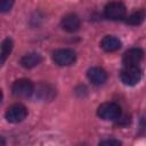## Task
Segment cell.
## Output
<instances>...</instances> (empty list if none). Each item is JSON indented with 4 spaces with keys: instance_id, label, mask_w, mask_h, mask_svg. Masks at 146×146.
Listing matches in <instances>:
<instances>
[{
    "instance_id": "8992f818",
    "label": "cell",
    "mask_w": 146,
    "mask_h": 146,
    "mask_svg": "<svg viewBox=\"0 0 146 146\" xmlns=\"http://www.w3.org/2000/svg\"><path fill=\"white\" fill-rule=\"evenodd\" d=\"M27 115V110L22 104H14L5 113V116L8 122L10 123H18L22 122Z\"/></svg>"
},
{
    "instance_id": "2e32d148",
    "label": "cell",
    "mask_w": 146,
    "mask_h": 146,
    "mask_svg": "<svg viewBox=\"0 0 146 146\" xmlns=\"http://www.w3.org/2000/svg\"><path fill=\"white\" fill-rule=\"evenodd\" d=\"M99 145H114V146H117V145H121V143L119 140H115V139H107V140L100 141Z\"/></svg>"
},
{
    "instance_id": "5bb4252c",
    "label": "cell",
    "mask_w": 146,
    "mask_h": 146,
    "mask_svg": "<svg viewBox=\"0 0 146 146\" xmlns=\"http://www.w3.org/2000/svg\"><path fill=\"white\" fill-rule=\"evenodd\" d=\"M11 49H13V40L9 38L5 39L1 43V64L5 63L6 58L11 52Z\"/></svg>"
},
{
    "instance_id": "9c48e42d",
    "label": "cell",
    "mask_w": 146,
    "mask_h": 146,
    "mask_svg": "<svg viewBox=\"0 0 146 146\" xmlns=\"http://www.w3.org/2000/svg\"><path fill=\"white\" fill-rule=\"evenodd\" d=\"M33 94H35V97L40 98L41 100H51L56 96V90L50 84L41 83L35 88Z\"/></svg>"
},
{
    "instance_id": "9a60e30c",
    "label": "cell",
    "mask_w": 146,
    "mask_h": 146,
    "mask_svg": "<svg viewBox=\"0 0 146 146\" xmlns=\"http://www.w3.org/2000/svg\"><path fill=\"white\" fill-rule=\"evenodd\" d=\"M14 3V0H1V5H0V10L2 13H6L8 10H10L11 6Z\"/></svg>"
},
{
    "instance_id": "3957f363",
    "label": "cell",
    "mask_w": 146,
    "mask_h": 146,
    "mask_svg": "<svg viewBox=\"0 0 146 146\" xmlns=\"http://www.w3.org/2000/svg\"><path fill=\"white\" fill-rule=\"evenodd\" d=\"M76 59V54L74 50L64 48V49H57L52 54V60L55 64L59 66H67L71 65L75 62Z\"/></svg>"
},
{
    "instance_id": "8fae6325",
    "label": "cell",
    "mask_w": 146,
    "mask_h": 146,
    "mask_svg": "<svg viewBox=\"0 0 146 146\" xmlns=\"http://www.w3.org/2000/svg\"><path fill=\"white\" fill-rule=\"evenodd\" d=\"M100 46L105 51L112 52V51H116L121 48V41L114 35H106L103 38Z\"/></svg>"
},
{
    "instance_id": "7a4b0ae2",
    "label": "cell",
    "mask_w": 146,
    "mask_h": 146,
    "mask_svg": "<svg viewBox=\"0 0 146 146\" xmlns=\"http://www.w3.org/2000/svg\"><path fill=\"white\" fill-rule=\"evenodd\" d=\"M141 70L137 66H124L120 72V79L125 86H135L141 79Z\"/></svg>"
},
{
    "instance_id": "6da1fadb",
    "label": "cell",
    "mask_w": 146,
    "mask_h": 146,
    "mask_svg": "<svg viewBox=\"0 0 146 146\" xmlns=\"http://www.w3.org/2000/svg\"><path fill=\"white\" fill-rule=\"evenodd\" d=\"M97 114L100 119L106 120V121L116 120L121 116V107L116 103H113V102L104 103L98 107Z\"/></svg>"
},
{
    "instance_id": "4fadbf2b",
    "label": "cell",
    "mask_w": 146,
    "mask_h": 146,
    "mask_svg": "<svg viewBox=\"0 0 146 146\" xmlns=\"http://www.w3.org/2000/svg\"><path fill=\"white\" fill-rule=\"evenodd\" d=\"M146 18V11L144 9H139L131 15H129L125 19V23L129 25H139L141 24Z\"/></svg>"
},
{
    "instance_id": "30bf717a",
    "label": "cell",
    "mask_w": 146,
    "mask_h": 146,
    "mask_svg": "<svg viewBox=\"0 0 146 146\" xmlns=\"http://www.w3.org/2000/svg\"><path fill=\"white\" fill-rule=\"evenodd\" d=\"M62 27L67 32H75L80 27V18L75 14L65 15L60 22Z\"/></svg>"
},
{
    "instance_id": "ba28073f",
    "label": "cell",
    "mask_w": 146,
    "mask_h": 146,
    "mask_svg": "<svg viewBox=\"0 0 146 146\" xmlns=\"http://www.w3.org/2000/svg\"><path fill=\"white\" fill-rule=\"evenodd\" d=\"M87 76H88L89 81L95 86H100V84L105 83L107 80L106 71L103 70L102 67H97V66L90 67L87 72Z\"/></svg>"
},
{
    "instance_id": "277c9868",
    "label": "cell",
    "mask_w": 146,
    "mask_h": 146,
    "mask_svg": "<svg viewBox=\"0 0 146 146\" xmlns=\"http://www.w3.org/2000/svg\"><path fill=\"white\" fill-rule=\"evenodd\" d=\"M125 13H127L125 6L121 1L108 2L105 6V9H104L105 16L107 18H110V19H113V21H119V19L124 18Z\"/></svg>"
},
{
    "instance_id": "5b68a950",
    "label": "cell",
    "mask_w": 146,
    "mask_h": 146,
    "mask_svg": "<svg viewBox=\"0 0 146 146\" xmlns=\"http://www.w3.org/2000/svg\"><path fill=\"white\" fill-rule=\"evenodd\" d=\"M11 91L17 97H30L34 92V86L27 79H18L13 83Z\"/></svg>"
},
{
    "instance_id": "7c38bea8",
    "label": "cell",
    "mask_w": 146,
    "mask_h": 146,
    "mask_svg": "<svg viewBox=\"0 0 146 146\" xmlns=\"http://www.w3.org/2000/svg\"><path fill=\"white\" fill-rule=\"evenodd\" d=\"M42 60V57L40 54L38 52H30V54H26L24 55L22 58H21V65L25 68H32L36 65H39Z\"/></svg>"
},
{
    "instance_id": "52a82bcc",
    "label": "cell",
    "mask_w": 146,
    "mask_h": 146,
    "mask_svg": "<svg viewBox=\"0 0 146 146\" xmlns=\"http://www.w3.org/2000/svg\"><path fill=\"white\" fill-rule=\"evenodd\" d=\"M144 57V51L140 48H131L123 54L122 63L124 66H137Z\"/></svg>"
}]
</instances>
